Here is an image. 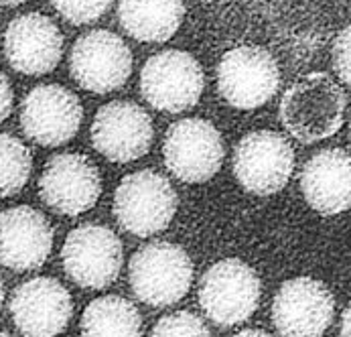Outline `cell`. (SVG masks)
Segmentation results:
<instances>
[{"label":"cell","instance_id":"cell-1","mask_svg":"<svg viewBox=\"0 0 351 337\" xmlns=\"http://www.w3.org/2000/svg\"><path fill=\"white\" fill-rule=\"evenodd\" d=\"M343 90L321 71L295 82L280 102V120L285 128L304 145L333 137L343 124Z\"/></svg>","mask_w":351,"mask_h":337},{"label":"cell","instance_id":"cell-30","mask_svg":"<svg viewBox=\"0 0 351 337\" xmlns=\"http://www.w3.org/2000/svg\"><path fill=\"white\" fill-rule=\"evenodd\" d=\"M0 337H10L8 334H4V332H0Z\"/></svg>","mask_w":351,"mask_h":337},{"label":"cell","instance_id":"cell-13","mask_svg":"<svg viewBox=\"0 0 351 337\" xmlns=\"http://www.w3.org/2000/svg\"><path fill=\"white\" fill-rule=\"evenodd\" d=\"M335 315V299L323 283L299 277L274 297L272 321L282 337H321Z\"/></svg>","mask_w":351,"mask_h":337},{"label":"cell","instance_id":"cell-9","mask_svg":"<svg viewBox=\"0 0 351 337\" xmlns=\"http://www.w3.org/2000/svg\"><path fill=\"white\" fill-rule=\"evenodd\" d=\"M295 169V150L289 141L272 130L246 135L234 152V175L246 191L272 195L280 191Z\"/></svg>","mask_w":351,"mask_h":337},{"label":"cell","instance_id":"cell-16","mask_svg":"<svg viewBox=\"0 0 351 337\" xmlns=\"http://www.w3.org/2000/svg\"><path fill=\"white\" fill-rule=\"evenodd\" d=\"M63 55V35L49 16L27 12L10 21L4 33V57L25 75H43L57 67Z\"/></svg>","mask_w":351,"mask_h":337},{"label":"cell","instance_id":"cell-27","mask_svg":"<svg viewBox=\"0 0 351 337\" xmlns=\"http://www.w3.org/2000/svg\"><path fill=\"white\" fill-rule=\"evenodd\" d=\"M232 337H272L268 336L266 332H262V329H244V332H240V334H236V336Z\"/></svg>","mask_w":351,"mask_h":337},{"label":"cell","instance_id":"cell-28","mask_svg":"<svg viewBox=\"0 0 351 337\" xmlns=\"http://www.w3.org/2000/svg\"><path fill=\"white\" fill-rule=\"evenodd\" d=\"M23 2H27V0H0V4H4V6H16V4H23Z\"/></svg>","mask_w":351,"mask_h":337},{"label":"cell","instance_id":"cell-15","mask_svg":"<svg viewBox=\"0 0 351 337\" xmlns=\"http://www.w3.org/2000/svg\"><path fill=\"white\" fill-rule=\"evenodd\" d=\"M10 315L23 337H57L73 315L71 294L55 279H31L12 292Z\"/></svg>","mask_w":351,"mask_h":337},{"label":"cell","instance_id":"cell-21","mask_svg":"<svg viewBox=\"0 0 351 337\" xmlns=\"http://www.w3.org/2000/svg\"><path fill=\"white\" fill-rule=\"evenodd\" d=\"M33 171L31 150L12 135H0V197L19 193Z\"/></svg>","mask_w":351,"mask_h":337},{"label":"cell","instance_id":"cell-18","mask_svg":"<svg viewBox=\"0 0 351 337\" xmlns=\"http://www.w3.org/2000/svg\"><path fill=\"white\" fill-rule=\"evenodd\" d=\"M301 189L306 203L323 216L348 211L351 207V154L341 148L313 154L302 167Z\"/></svg>","mask_w":351,"mask_h":337},{"label":"cell","instance_id":"cell-4","mask_svg":"<svg viewBox=\"0 0 351 337\" xmlns=\"http://www.w3.org/2000/svg\"><path fill=\"white\" fill-rule=\"evenodd\" d=\"M262 285L256 270L238 258H226L209 266L199 281L203 313L221 327L248 321L260 303Z\"/></svg>","mask_w":351,"mask_h":337},{"label":"cell","instance_id":"cell-23","mask_svg":"<svg viewBox=\"0 0 351 337\" xmlns=\"http://www.w3.org/2000/svg\"><path fill=\"white\" fill-rule=\"evenodd\" d=\"M112 0H51L55 10L73 25H88L98 21L110 8Z\"/></svg>","mask_w":351,"mask_h":337},{"label":"cell","instance_id":"cell-2","mask_svg":"<svg viewBox=\"0 0 351 337\" xmlns=\"http://www.w3.org/2000/svg\"><path fill=\"white\" fill-rule=\"evenodd\" d=\"M132 292L151 307H169L181 301L193 281L189 254L171 242H151L134 252L128 266Z\"/></svg>","mask_w":351,"mask_h":337},{"label":"cell","instance_id":"cell-20","mask_svg":"<svg viewBox=\"0 0 351 337\" xmlns=\"http://www.w3.org/2000/svg\"><path fill=\"white\" fill-rule=\"evenodd\" d=\"M82 337H143V317L128 299L106 294L86 307Z\"/></svg>","mask_w":351,"mask_h":337},{"label":"cell","instance_id":"cell-19","mask_svg":"<svg viewBox=\"0 0 351 337\" xmlns=\"http://www.w3.org/2000/svg\"><path fill=\"white\" fill-rule=\"evenodd\" d=\"M185 16L183 0H120L118 19L122 29L145 43L171 39Z\"/></svg>","mask_w":351,"mask_h":337},{"label":"cell","instance_id":"cell-31","mask_svg":"<svg viewBox=\"0 0 351 337\" xmlns=\"http://www.w3.org/2000/svg\"><path fill=\"white\" fill-rule=\"evenodd\" d=\"M350 130H351V124H350Z\"/></svg>","mask_w":351,"mask_h":337},{"label":"cell","instance_id":"cell-29","mask_svg":"<svg viewBox=\"0 0 351 337\" xmlns=\"http://www.w3.org/2000/svg\"><path fill=\"white\" fill-rule=\"evenodd\" d=\"M2 301H4V285H2V279H0V309H2Z\"/></svg>","mask_w":351,"mask_h":337},{"label":"cell","instance_id":"cell-26","mask_svg":"<svg viewBox=\"0 0 351 337\" xmlns=\"http://www.w3.org/2000/svg\"><path fill=\"white\" fill-rule=\"evenodd\" d=\"M341 337H351V303L348 305L343 319H341Z\"/></svg>","mask_w":351,"mask_h":337},{"label":"cell","instance_id":"cell-6","mask_svg":"<svg viewBox=\"0 0 351 337\" xmlns=\"http://www.w3.org/2000/svg\"><path fill=\"white\" fill-rule=\"evenodd\" d=\"M61 260L67 277L84 289H106L122 270V242L106 226L82 224L65 238Z\"/></svg>","mask_w":351,"mask_h":337},{"label":"cell","instance_id":"cell-22","mask_svg":"<svg viewBox=\"0 0 351 337\" xmlns=\"http://www.w3.org/2000/svg\"><path fill=\"white\" fill-rule=\"evenodd\" d=\"M151 337H211V334L195 313L177 311L160 317L152 327Z\"/></svg>","mask_w":351,"mask_h":337},{"label":"cell","instance_id":"cell-11","mask_svg":"<svg viewBox=\"0 0 351 337\" xmlns=\"http://www.w3.org/2000/svg\"><path fill=\"white\" fill-rule=\"evenodd\" d=\"M39 193L41 199L57 213H86L100 199V171L86 154H55L43 169V175L39 179Z\"/></svg>","mask_w":351,"mask_h":337},{"label":"cell","instance_id":"cell-3","mask_svg":"<svg viewBox=\"0 0 351 337\" xmlns=\"http://www.w3.org/2000/svg\"><path fill=\"white\" fill-rule=\"evenodd\" d=\"M179 207L167 177L145 169L126 175L114 193V216L122 230L147 238L169 228Z\"/></svg>","mask_w":351,"mask_h":337},{"label":"cell","instance_id":"cell-7","mask_svg":"<svg viewBox=\"0 0 351 337\" xmlns=\"http://www.w3.org/2000/svg\"><path fill=\"white\" fill-rule=\"evenodd\" d=\"M278 86L280 71L266 49L254 45L230 49L217 65V90L234 108L254 110L264 106Z\"/></svg>","mask_w":351,"mask_h":337},{"label":"cell","instance_id":"cell-14","mask_svg":"<svg viewBox=\"0 0 351 337\" xmlns=\"http://www.w3.org/2000/svg\"><path fill=\"white\" fill-rule=\"evenodd\" d=\"M154 128L151 116L134 102H110L96 112L92 143L114 163H130L151 150Z\"/></svg>","mask_w":351,"mask_h":337},{"label":"cell","instance_id":"cell-25","mask_svg":"<svg viewBox=\"0 0 351 337\" xmlns=\"http://www.w3.org/2000/svg\"><path fill=\"white\" fill-rule=\"evenodd\" d=\"M12 110V88L8 78L0 71V124L8 118Z\"/></svg>","mask_w":351,"mask_h":337},{"label":"cell","instance_id":"cell-17","mask_svg":"<svg viewBox=\"0 0 351 337\" xmlns=\"http://www.w3.org/2000/svg\"><path fill=\"white\" fill-rule=\"evenodd\" d=\"M53 250L49 220L29 207L16 205L0 213V262L25 272L45 264Z\"/></svg>","mask_w":351,"mask_h":337},{"label":"cell","instance_id":"cell-12","mask_svg":"<svg viewBox=\"0 0 351 337\" xmlns=\"http://www.w3.org/2000/svg\"><path fill=\"white\" fill-rule=\"evenodd\" d=\"M84 120L80 97L63 86L47 84L33 88L21 104V126L41 146L69 143Z\"/></svg>","mask_w":351,"mask_h":337},{"label":"cell","instance_id":"cell-5","mask_svg":"<svg viewBox=\"0 0 351 337\" xmlns=\"http://www.w3.org/2000/svg\"><path fill=\"white\" fill-rule=\"evenodd\" d=\"M205 75L199 61L179 49H167L149 57L141 71V92L152 108L179 114L199 102Z\"/></svg>","mask_w":351,"mask_h":337},{"label":"cell","instance_id":"cell-10","mask_svg":"<svg viewBox=\"0 0 351 337\" xmlns=\"http://www.w3.org/2000/svg\"><path fill=\"white\" fill-rule=\"evenodd\" d=\"M73 80L88 92L108 94L122 88L132 73V53L110 31H90L82 35L69 55Z\"/></svg>","mask_w":351,"mask_h":337},{"label":"cell","instance_id":"cell-24","mask_svg":"<svg viewBox=\"0 0 351 337\" xmlns=\"http://www.w3.org/2000/svg\"><path fill=\"white\" fill-rule=\"evenodd\" d=\"M333 67L337 75L351 86V27L343 29L333 43Z\"/></svg>","mask_w":351,"mask_h":337},{"label":"cell","instance_id":"cell-8","mask_svg":"<svg viewBox=\"0 0 351 337\" xmlns=\"http://www.w3.org/2000/svg\"><path fill=\"white\" fill-rule=\"evenodd\" d=\"M167 169L183 183L209 181L223 163V141L219 130L203 118L175 122L162 145Z\"/></svg>","mask_w":351,"mask_h":337}]
</instances>
